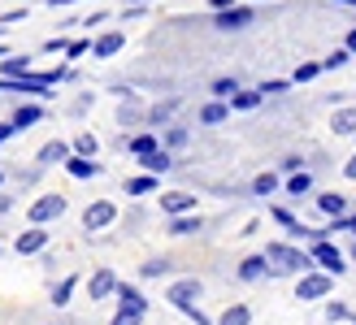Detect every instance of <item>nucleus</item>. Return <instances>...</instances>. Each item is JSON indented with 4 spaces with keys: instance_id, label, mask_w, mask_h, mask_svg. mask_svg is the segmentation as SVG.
Masks as SVG:
<instances>
[{
    "instance_id": "nucleus-33",
    "label": "nucleus",
    "mask_w": 356,
    "mask_h": 325,
    "mask_svg": "<svg viewBox=\"0 0 356 325\" xmlns=\"http://www.w3.org/2000/svg\"><path fill=\"white\" fill-rule=\"evenodd\" d=\"M278 191V174H257L252 178V195H274Z\"/></svg>"
},
{
    "instance_id": "nucleus-47",
    "label": "nucleus",
    "mask_w": 356,
    "mask_h": 325,
    "mask_svg": "<svg viewBox=\"0 0 356 325\" xmlns=\"http://www.w3.org/2000/svg\"><path fill=\"white\" fill-rule=\"evenodd\" d=\"M343 174H348V178H352V183H356V156H352V160H348V165H343Z\"/></svg>"
},
{
    "instance_id": "nucleus-43",
    "label": "nucleus",
    "mask_w": 356,
    "mask_h": 325,
    "mask_svg": "<svg viewBox=\"0 0 356 325\" xmlns=\"http://www.w3.org/2000/svg\"><path fill=\"white\" fill-rule=\"evenodd\" d=\"M183 312H187V317H191V321H195V325H213V321H209V317H204V312H200V308H195V303H191V308H183Z\"/></svg>"
},
{
    "instance_id": "nucleus-42",
    "label": "nucleus",
    "mask_w": 356,
    "mask_h": 325,
    "mask_svg": "<svg viewBox=\"0 0 356 325\" xmlns=\"http://www.w3.org/2000/svg\"><path fill=\"white\" fill-rule=\"evenodd\" d=\"M13 135H17V126H13V117H9V122H0V148H5V143H9Z\"/></svg>"
},
{
    "instance_id": "nucleus-23",
    "label": "nucleus",
    "mask_w": 356,
    "mask_h": 325,
    "mask_svg": "<svg viewBox=\"0 0 356 325\" xmlns=\"http://www.w3.org/2000/svg\"><path fill=\"white\" fill-rule=\"evenodd\" d=\"M156 187H161V174H139V178H131V183H127V195H148Z\"/></svg>"
},
{
    "instance_id": "nucleus-2",
    "label": "nucleus",
    "mask_w": 356,
    "mask_h": 325,
    "mask_svg": "<svg viewBox=\"0 0 356 325\" xmlns=\"http://www.w3.org/2000/svg\"><path fill=\"white\" fill-rule=\"evenodd\" d=\"M257 22V9L252 5H230V9H218V13H213V26H218V31H248V26H252Z\"/></svg>"
},
{
    "instance_id": "nucleus-45",
    "label": "nucleus",
    "mask_w": 356,
    "mask_h": 325,
    "mask_svg": "<svg viewBox=\"0 0 356 325\" xmlns=\"http://www.w3.org/2000/svg\"><path fill=\"white\" fill-rule=\"evenodd\" d=\"M300 169V156H282V174H296Z\"/></svg>"
},
{
    "instance_id": "nucleus-5",
    "label": "nucleus",
    "mask_w": 356,
    "mask_h": 325,
    "mask_svg": "<svg viewBox=\"0 0 356 325\" xmlns=\"http://www.w3.org/2000/svg\"><path fill=\"white\" fill-rule=\"evenodd\" d=\"M309 251H313V260H317V265H322V269H326V274H334V278H339V274H343V269H348V265H343V256H339V247H334L330 239H317V243H313Z\"/></svg>"
},
{
    "instance_id": "nucleus-25",
    "label": "nucleus",
    "mask_w": 356,
    "mask_h": 325,
    "mask_svg": "<svg viewBox=\"0 0 356 325\" xmlns=\"http://www.w3.org/2000/svg\"><path fill=\"white\" fill-rule=\"evenodd\" d=\"M261 100H265V96H261V87H257V92H243V87H239V92L230 96V108H239V113H252Z\"/></svg>"
},
{
    "instance_id": "nucleus-1",
    "label": "nucleus",
    "mask_w": 356,
    "mask_h": 325,
    "mask_svg": "<svg viewBox=\"0 0 356 325\" xmlns=\"http://www.w3.org/2000/svg\"><path fill=\"white\" fill-rule=\"evenodd\" d=\"M265 256H270L274 274H309V269L317 265L313 251H300L291 243H270V247H265Z\"/></svg>"
},
{
    "instance_id": "nucleus-57",
    "label": "nucleus",
    "mask_w": 356,
    "mask_h": 325,
    "mask_svg": "<svg viewBox=\"0 0 356 325\" xmlns=\"http://www.w3.org/2000/svg\"><path fill=\"white\" fill-rule=\"evenodd\" d=\"M252 5H257V0H252Z\"/></svg>"
},
{
    "instance_id": "nucleus-8",
    "label": "nucleus",
    "mask_w": 356,
    "mask_h": 325,
    "mask_svg": "<svg viewBox=\"0 0 356 325\" xmlns=\"http://www.w3.org/2000/svg\"><path fill=\"white\" fill-rule=\"evenodd\" d=\"M113 222H118V208H113L109 200H96L92 208L83 212V226H87V230H104V226H113Z\"/></svg>"
},
{
    "instance_id": "nucleus-14",
    "label": "nucleus",
    "mask_w": 356,
    "mask_h": 325,
    "mask_svg": "<svg viewBox=\"0 0 356 325\" xmlns=\"http://www.w3.org/2000/svg\"><path fill=\"white\" fill-rule=\"evenodd\" d=\"M191 208H195V195H187V191H170V195H161V212H165V217L191 212Z\"/></svg>"
},
{
    "instance_id": "nucleus-4",
    "label": "nucleus",
    "mask_w": 356,
    "mask_h": 325,
    "mask_svg": "<svg viewBox=\"0 0 356 325\" xmlns=\"http://www.w3.org/2000/svg\"><path fill=\"white\" fill-rule=\"evenodd\" d=\"M61 212H65V195H40V200L26 208L31 226H48V222H57Z\"/></svg>"
},
{
    "instance_id": "nucleus-52",
    "label": "nucleus",
    "mask_w": 356,
    "mask_h": 325,
    "mask_svg": "<svg viewBox=\"0 0 356 325\" xmlns=\"http://www.w3.org/2000/svg\"><path fill=\"white\" fill-rule=\"evenodd\" d=\"M348 230H352V234H356V217H348Z\"/></svg>"
},
{
    "instance_id": "nucleus-38",
    "label": "nucleus",
    "mask_w": 356,
    "mask_h": 325,
    "mask_svg": "<svg viewBox=\"0 0 356 325\" xmlns=\"http://www.w3.org/2000/svg\"><path fill=\"white\" fill-rule=\"evenodd\" d=\"M170 269H174V265H170L165 256H161V260H148V265H144V278H165Z\"/></svg>"
},
{
    "instance_id": "nucleus-29",
    "label": "nucleus",
    "mask_w": 356,
    "mask_h": 325,
    "mask_svg": "<svg viewBox=\"0 0 356 325\" xmlns=\"http://www.w3.org/2000/svg\"><path fill=\"white\" fill-rule=\"evenodd\" d=\"M74 286H79V278H61L57 286H52V303H57V308H65L70 295H74Z\"/></svg>"
},
{
    "instance_id": "nucleus-22",
    "label": "nucleus",
    "mask_w": 356,
    "mask_h": 325,
    "mask_svg": "<svg viewBox=\"0 0 356 325\" xmlns=\"http://www.w3.org/2000/svg\"><path fill=\"white\" fill-rule=\"evenodd\" d=\"M65 156H70V143H44V148H40V160H44V165H65Z\"/></svg>"
},
{
    "instance_id": "nucleus-31",
    "label": "nucleus",
    "mask_w": 356,
    "mask_h": 325,
    "mask_svg": "<svg viewBox=\"0 0 356 325\" xmlns=\"http://www.w3.org/2000/svg\"><path fill=\"white\" fill-rule=\"evenodd\" d=\"M309 191H313V178H309L305 169L287 178V195H296V200H300V195H309Z\"/></svg>"
},
{
    "instance_id": "nucleus-20",
    "label": "nucleus",
    "mask_w": 356,
    "mask_h": 325,
    "mask_svg": "<svg viewBox=\"0 0 356 325\" xmlns=\"http://www.w3.org/2000/svg\"><path fill=\"white\" fill-rule=\"evenodd\" d=\"M31 74V57H0V78H22Z\"/></svg>"
},
{
    "instance_id": "nucleus-50",
    "label": "nucleus",
    "mask_w": 356,
    "mask_h": 325,
    "mask_svg": "<svg viewBox=\"0 0 356 325\" xmlns=\"http://www.w3.org/2000/svg\"><path fill=\"white\" fill-rule=\"evenodd\" d=\"M44 5H52V9H57V5H74V0H44Z\"/></svg>"
},
{
    "instance_id": "nucleus-48",
    "label": "nucleus",
    "mask_w": 356,
    "mask_h": 325,
    "mask_svg": "<svg viewBox=\"0 0 356 325\" xmlns=\"http://www.w3.org/2000/svg\"><path fill=\"white\" fill-rule=\"evenodd\" d=\"M343 48H352V52H356V26L348 31V40H343Z\"/></svg>"
},
{
    "instance_id": "nucleus-16",
    "label": "nucleus",
    "mask_w": 356,
    "mask_h": 325,
    "mask_svg": "<svg viewBox=\"0 0 356 325\" xmlns=\"http://www.w3.org/2000/svg\"><path fill=\"white\" fill-rule=\"evenodd\" d=\"M139 165H144L148 174H170V165H174V160H170V152H165V148H152V152H144V156H139Z\"/></svg>"
},
{
    "instance_id": "nucleus-40",
    "label": "nucleus",
    "mask_w": 356,
    "mask_h": 325,
    "mask_svg": "<svg viewBox=\"0 0 356 325\" xmlns=\"http://www.w3.org/2000/svg\"><path fill=\"white\" fill-rule=\"evenodd\" d=\"M144 321V312H127V308H118V317L109 321V325H139Z\"/></svg>"
},
{
    "instance_id": "nucleus-34",
    "label": "nucleus",
    "mask_w": 356,
    "mask_h": 325,
    "mask_svg": "<svg viewBox=\"0 0 356 325\" xmlns=\"http://www.w3.org/2000/svg\"><path fill=\"white\" fill-rule=\"evenodd\" d=\"M352 57H356V52H352V48H334V52H330V57L322 61V69H343V65H348Z\"/></svg>"
},
{
    "instance_id": "nucleus-6",
    "label": "nucleus",
    "mask_w": 356,
    "mask_h": 325,
    "mask_svg": "<svg viewBox=\"0 0 356 325\" xmlns=\"http://www.w3.org/2000/svg\"><path fill=\"white\" fill-rule=\"evenodd\" d=\"M165 299L174 303L178 312H183V308H191V303L200 299V282H195V278H178V282L170 286V291H165Z\"/></svg>"
},
{
    "instance_id": "nucleus-15",
    "label": "nucleus",
    "mask_w": 356,
    "mask_h": 325,
    "mask_svg": "<svg viewBox=\"0 0 356 325\" xmlns=\"http://www.w3.org/2000/svg\"><path fill=\"white\" fill-rule=\"evenodd\" d=\"M40 122H44V104H17V113H13L17 131H31V126H40Z\"/></svg>"
},
{
    "instance_id": "nucleus-12",
    "label": "nucleus",
    "mask_w": 356,
    "mask_h": 325,
    "mask_svg": "<svg viewBox=\"0 0 356 325\" xmlns=\"http://www.w3.org/2000/svg\"><path fill=\"white\" fill-rule=\"evenodd\" d=\"M118 308H127V312H148V299L139 286H127V282H118Z\"/></svg>"
},
{
    "instance_id": "nucleus-28",
    "label": "nucleus",
    "mask_w": 356,
    "mask_h": 325,
    "mask_svg": "<svg viewBox=\"0 0 356 325\" xmlns=\"http://www.w3.org/2000/svg\"><path fill=\"white\" fill-rule=\"evenodd\" d=\"M174 108H178V100H165V104H152V108H148V122H144V126H165V122H170V113H174Z\"/></svg>"
},
{
    "instance_id": "nucleus-10",
    "label": "nucleus",
    "mask_w": 356,
    "mask_h": 325,
    "mask_svg": "<svg viewBox=\"0 0 356 325\" xmlns=\"http://www.w3.org/2000/svg\"><path fill=\"white\" fill-rule=\"evenodd\" d=\"M122 48H127V35H122V31H104L100 40L92 44V57H100V61H109V57H118Z\"/></svg>"
},
{
    "instance_id": "nucleus-27",
    "label": "nucleus",
    "mask_w": 356,
    "mask_h": 325,
    "mask_svg": "<svg viewBox=\"0 0 356 325\" xmlns=\"http://www.w3.org/2000/svg\"><path fill=\"white\" fill-rule=\"evenodd\" d=\"M152 148H161V143H156V135H152V131H144V135L127 139V152H131V156H144V152H152Z\"/></svg>"
},
{
    "instance_id": "nucleus-21",
    "label": "nucleus",
    "mask_w": 356,
    "mask_h": 325,
    "mask_svg": "<svg viewBox=\"0 0 356 325\" xmlns=\"http://www.w3.org/2000/svg\"><path fill=\"white\" fill-rule=\"evenodd\" d=\"M330 131H334V135H356V108H334Z\"/></svg>"
},
{
    "instance_id": "nucleus-37",
    "label": "nucleus",
    "mask_w": 356,
    "mask_h": 325,
    "mask_svg": "<svg viewBox=\"0 0 356 325\" xmlns=\"http://www.w3.org/2000/svg\"><path fill=\"white\" fill-rule=\"evenodd\" d=\"M187 126H170V131H165V143H170V148H187Z\"/></svg>"
},
{
    "instance_id": "nucleus-9",
    "label": "nucleus",
    "mask_w": 356,
    "mask_h": 325,
    "mask_svg": "<svg viewBox=\"0 0 356 325\" xmlns=\"http://www.w3.org/2000/svg\"><path fill=\"white\" fill-rule=\"evenodd\" d=\"M87 295H92V303H96V299L118 295V278H113V269H96L92 282H87Z\"/></svg>"
},
{
    "instance_id": "nucleus-32",
    "label": "nucleus",
    "mask_w": 356,
    "mask_h": 325,
    "mask_svg": "<svg viewBox=\"0 0 356 325\" xmlns=\"http://www.w3.org/2000/svg\"><path fill=\"white\" fill-rule=\"evenodd\" d=\"M74 152H79V156H96V152H100V139H96L92 131H83V135L74 139Z\"/></svg>"
},
{
    "instance_id": "nucleus-7",
    "label": "nucleus",
    "mask_w": 356,
    "mask_h": 325,
    "mask_svg": "<svg viewBox=\"0 0 356 325\" xmlns=\"http://www.w3.org/2000/svg\"><path fill=\"white\" fill-rule=\"evenodd\" d=\"M65 174H70V178H83V183H87V178H100L104 165H100L96 156H79V152H74V156H65Z\"/></svg>"
},
{
    "instance_id": "nucleus-36",
    "label": "nucleus",
    "mask_w": 356,
    "mask_h": 325,
    "mask_svg": "<svg viewBox=\"0 0 356 325\" xmlns=\"http://www.w3.org/2000/svg\"><path fill=\"white\" fill-rule=\"evenodd\" d=\"M317 74H322V61H305V65L296 69V83H313Z\"/></svg>"
},
{
    "instance_id": "nucleus-46",
    "label": "nucleus",
    "mask_w": 356,
    "mask_h": 325,
    "mask_svg": "<svg viewBox=\"0 0 356 325\" xmlns=\"http://www.w3.org/2000/svg\"><path fill=\"white\" fill-rule=\"evenodd\" d=\"M209 5H213V13H218V9H230L235 0H209Z\"/></svg>"
},
{
    "instance_id": "nucleus-26",
    "label": "nucleus",
    "mask_w": 356,
    "mask_h": 325,
    "mask_svg": "<svg viewBox=\"0 0 356 325\" xmlns=\"http://www.w3.org/2000/svg\"><path fill=\"white\" fill-rule=\"evenodd\" d=\"M218 325H252V312H248V303H230L218 317Z\"/></svg>"
},
{
    "instance_id": "nucleus-3",
    "label": "nucleus",
    "mask_w": 356,
    "mask_h": 325,
    "mask_svg": "<svg viewBox=\"0 0 356 325\" xmlns=\"http://www.w3.org/2000/svg\"><path fill=\"white\" fill-rule=\"evenodd\" d=\"M334 291V274H300V286H296V299L300 303H309V299H326Z\"/></svg>"
},
{
    "instance_id": "nucleus-11",
    "label": "nucleus",
    "mask_w": 356,
    "mask_h": 325,
    "mask_svg": "<svg viewBox=\"0 0 356 325\" xmlns=\"http://www.w3.org/2000/svg\"><path fill=\"white\" fill-rule=\"evenodd\" d=\"M17 256H35V251H44L48 247V230L44 226H35V230H26V234H17Z\"/></svg>"
},
{
    "instance_id": "nucleus-49",
    "label": "nucleus",
    "mask_w": 356,
    "mask_h": 325,
    "mask_svg": "<svg viewBox=\"0 0 356 325\" xmlns=\"http://www.w3.org/2000/svg\"><path fill=\"white\" fill-rule=\"evenodd\" d=\"M13 208V200H9V195H0V212H9Z\"/></svg>"
},
{
    "instance_id": "nucleus-18",
    "label": "nucleus",
    "mask_w": 356,
    "mask_h": 325,
    "mask_svg": "<svg viewBox=\"0 0 356 325\" xmlns=\"http://www.w3.org/2000/svg\"><path fill=\"white\" fill-rule=\"evenodd\" d=\"M200 230V212H178V217H170V234H178V239H183V234H195Z\"/></svg>"
},
{
    "instance_id": "nucleus-30",
    "label": "nucleus",
    "mask_w": 356,
    "mask_h": 325,
    "mask_svg": "<svg viewBox=\"0 0 356 325\" xmlns=\"http://www.w3.org/2000/svg\"><path fill=\"white\" fill-rule=\"evenodd\" d=\"M270 217H274L278 226H287V234H296V239H305V230H309V226H300V222H296V217H291L287 208H274Z\"/></svg>"
},
{
    "instance_id": "nucleus-35",
    "label": "nucleus",
    "mask_w": 356,
    "mask_h": 325,
    "mask_svg": "<svg viewBox=\"0 0 356 325\" xmlns=\"http://www.w3.org/2000/svg\"><path fill=\"white\" fill-rule=\"evenodd\" d=\"M209 92H213V96H218V100H230V96H235V92H239V78H218V83H213V87H209Z\"/></svg>"
},
{
    "instance_id": "nucleus-19",
    "label": "nucleus",
    "mask_w": 356,
    "mask_h": 325,
    "mask_svg": "<svg viewBox=\"0 0 356 325\" xmlns=\"http://www.w3.org/2000/svg\"><path fill=\"white\" fill-rule=\"evenodd\" d=\"M118 122H122V126H139V122H148V113H144V108H139L135 92H127V104H122V113H118Z\"/></svg>"
},
{
    "instance_id": "nucleus-24",
    "label": "nucleus",
    "mask_w": 356,
    "mask_h": 325,
    "mask_svg": "<svg viewBox=\"0 0 356 325\" xmlns=\"http://www.w3.org/2000/svg\"><path fill=\"white\" fill-rule=\"evenodd\" d=\"M343 208H348V200H343V195H334V191L317 195V212H326V217H343Z\"/></svg>"
},
{
    "instance_id": "nucleus-54",
    "label": "nucleus",
    "mask_w": 356,
    "mask_h": 325,
    "mask_svg": "<svg viewBox=\"0 0 356 325\" xmlns=\"http://www.w3.org/2000/svg\"><path fill=\"white\" fill-rule=\"evenodd\" d=\"M135 5H148V0H135Z\"/></svg>"
},
{
    "instance_id": "nucleus-13",
    "label": "nucleus",
    "mask_w": 356,
    "mask_h": 325,
    "mask_svg": "<svg viewBox=\"0 0 356 325\" xmlns=\"http://www.w3.org/2000/svg\"><path fill=\"white\" fill-rule=\"evenodd\" d=\"M265 274H274L270 256H248V260L239 265V282H261Z\"/></svg>"
},
{
    "instance_id": "nucleus-41",
    "label": "nucleus",
    "mask_w": 356,
    "mask_h": 325,
    "mask_svg": "<svg viewBox=\"0 0 356 325\" xmlns=\"http://www.w3.org/2000/svg\"><path fill=\"white\" fill-rule=\"evenodd\" d=\"M83 52H92V40H74V44H70V48H65V57H70V61H74V57H83Z\"/></svg>"
},
{
    "instance_id": "nucleus-39",
    "label": "nucleus",
    "mask_w": 356,
    "mask_h": 325,
    "mask_svg": "<svg viewBox=\"0 0 356 325\" xmlns=\"http://www.w3.org/2000/svg\"><path fill=\"white\" fill-rule=\"evenodd\" d=\"M282 92H287V83H282V78H265L261 83V96H282Z\"/></svg>"
},
{
    "instance_id": "nucleus-56",
    "label": "nucleus",
    "mask_w": 356,
    "mask_h": 325,
    "mask_svg": "<svg viewBox=\"0 0 356 325\" xmlns=\"http://www.w3.org/2000/svg\"><path fill=\"white\" fill-rule=\"evenodd\" d=\"M0 183H5V174H0Z\"/></svg>"
},
{
    "instance_id": "nucleus-17",
    "label": "nucleus",
    "mask_w": 356,
    "mask_h": 325,
    "mask_svg": "<svg viewBox=\"0 0 356 325\" xmlns=\"http://www.w3.org/2000/svg\"><path fill=\"white\" fill-rule=\"evenodd\" d=\"M230 117V100H209L204 108H200V122L204 126H222Z\"/></svg>"
},
{
    "instance_id": "nucleus-44",
    "label": "nucleus",
    "mask_w": 356,
    "mask_h": 325,
    "mask_svg": "<svg viewBox=\"0 0 356 325\" xmlns=\"http://www.w3.org/2000/svg\"><path fill=\"white\" fill-rule=\"evenodd\" d=\"M326 317H330V321H343V317H348V308H343V303H330Z\"/></svg>"
},
{
    "instance_id": "nucleus-51",
    "label": "nucleus",
    "mask_w": 356,
    "mask_h": 325,
    "mask_svg": "<svg viewBox=\"0 0 356 325\" xmlns=\"http://www.w3.org/2000/svg\"><path fill=\"white\" fill-rule=\"evenodd\" d=\"M334 5H343V9H356V0H334Z\"/></svg>"
},
{
    "instance_id": "nucleus-53",
    "label": "nucleus",
    "mask_w": 356,
    "mask_h": 325,
    "mask_svg": "<svg viewBox=\"0 0 356 325\" xmlns=\"http://www.w3.org/2000/svg\"><path fill=\"white\" fill-rule=\"evenodd\" d=\"M5 26H9V22H5V17H0V35H5Z\"/></svg>"
},
{
    "instance_id": "nucleus-55",
    "label": "nucleus",
    "mask_w": 356,
    "mask_h": 325,
    "mask_svg": "<svg viewBox=\"0 0 356 325\" xmlns=\"http://www.w3.org/2000/svg\"><path fill=\"white\" fill-rule=\"evenodd\" d=\"M352 260H356V247H352Z\"/></svg>"
}]
</instances>
